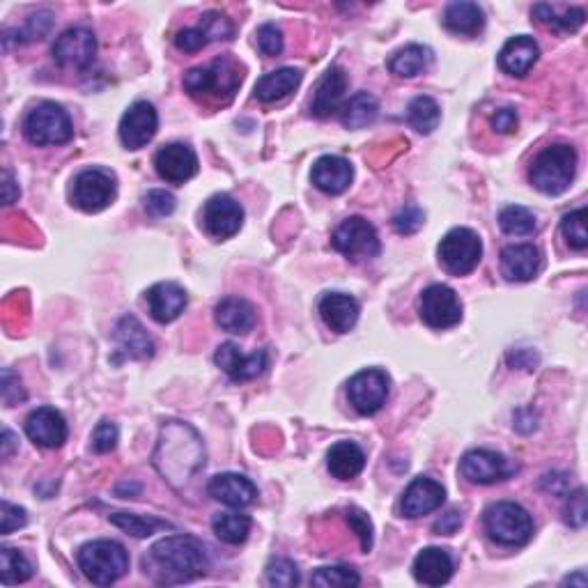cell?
<instances>
[{
	"label": "cell",
	"instance_id": "f907efd6",
	"mask_svg": "<svg viewBox=\"0 0 588 588\" xmlns=\"http://www.w3.org/2000/svg\"><path fill=\"white\" fill-rule=\"evenodd\" d=\"M347 524H350V529L357 533L361 549L368 554L370 549H373V533H375L370 517L359 508H350L347 510Z\"/></svg>",
	"mask_w": 588,
	"mask_h": 588
},
{
	"label": "cell",
	"instance_id": "7a4b0ae2",
	"mask_svg": "<svg viewBox=\"0 0 588 588\" xmlns=\"http://www.w3.org/2000/svg\"><path fill=\"white\" fill-rule=\"evenodd\" d=\"M154 464L168 481H187V478L205 464L203 441L198 432L187 423L170 421L164 425L159 437Z\"/></svg>",
	"mask_w": 588,
	"mask_h": 588
},
{
	"label": "cell",
	"instance_id": "ac0fdd59",
	"mask_svg": "<svg viewBox=\"0 0 588 588\" xmlns=\"http://www.w3.org/2000/svg\"><path fill=\"white\" fill-rule=\"evenodd\" d=\"M216 366L226 373L232 382H251V379L265 373L269 354L267 350H258L253 354H242L235 343H223L214 354Z\"/></svg>",
	"mask_w": 588,
	"mask_h": 588
},
{
	"label": "cell",
	"instance_id": "52a82bcc",
	"mask_svg": "<svg viewBox=\"0 0 588 588\" xmlns=\"http://www.w3.org/2000/svg\"><path fill=\"white\" fill-rule=\"evenodd\" d=\"M331 246L354 265L375 260L382 253V242H379L375 226L363 216H350L340 223L331 237Z\"/></svg>",
	"mask_w": 588,
	"mask_h": 588
},
{
	"label": "cell",
	"instance_id": "1f68e13d",
	"mask_svg": "<svg viewBox=\"0 0 588 588\" xmlns=\"http://www.w3.org/2000/svg\"><path fill=\"white\" fill-rule=\"evenodd\" d=\"M329 474L338 481H352L366 467V453L354 441H338L327 453Z\"/></svg>",
	"mask_w": 588,
	"mask_h": 588
},
{
	"label": "cell",
	"instance_id": "ffe728a7",
	"mask_svg": "<svg viewBox=\"0 0 588 588\" xmlns=\"http://www.w3.org/2000/svg\"><path fill=\"white\" fill-rule=\"evenodd\" d=\"M543 269V253L533 244H510L501 251V274L510 283H529Z\"/></svg>",
	"mask_w": 588,
	"mask_h": 588
},
{
	"label": "cell",
	"instance_id": "e0dca14e",
	"mask_svg": "<svg viewBox=\"0 0 588 588\" xmlns=\"http://www.w3.org/2000/svg\"><path fill=\"white\" fill-rule=\"evenodd\" d=\"M157 175L168 184H184L198 175V157L189 145L168 143L154 154Z\"/></svg>",
	"mask_w": 588,
	"mask_h": 588
},
{
	"label": "cell",
	"instance_id": "680465c9",
	"mask_svg": "<svg viewBox=\"0 0 588 588\" xmlns=\"http://www.w3.org/2000/svg\"><path fill=\"white\" fill-rule=\"evenodd\" d=\"M460 526H462L460 510H448L446 515L439 517L432 529H435V533H439V536H453V533H458Z\"/></svg>",
	"mask_w": 588,
	"mask_h": 588
},
{
	"label": "cell",
	"instance_id": "6f0895ef",
	"mask_svg": "<svg viewBox=\"0 0 588 588\" xmlns=\"http://www.w3.org/2000/svg\"><path fill=\"white\" fill-rule=\"evenodd\" d=\"M520 125V118H517L515 108H499L497 113L492 115V127L497 134H513Z\"/></svg>",
	"mask_w": 588,
	"mask_h": 588
},
{
	"label": "cell",
	"instance_id": "d6986e66",
	"mask_svg": "<svg viewBox=\"0 0 588 588\" xmlns=\"http://www.w3.org/2000/svg\"><path fill=\"white\" fill-rule=\"evenodd\" d=\"M444 501L446 490L441 487V483H437L435 478L419 476L409 483L405 494H402L400 510L407 520H416V517L435 513V510L444 506Z\"/></svg>",
	"mask_w": 588,
	"mask_h": 588
},
{
	"label": "cell",
	"instance_id": "f546056e",
	"mask_svg": "<svg viewBox=\"0 0 588 588\" xmlns=\"http://www.w3.org/2000/svg\"><path fill=\"white\" fill-rule=\"evenodd\" d=\"M115 340L127 359L145 361L154 357V340L134 315H125L115 327Z\"/></svg>",
	"mask_w": 588,
	"mask_h": 588
},
{
	"label": "cell",
	"instance_id": "3957f363",
	"mask_svg": "<svg viewBox=\"0 0 588 588\" xmlns=\"http://www.w3.org/2000/svg\"><path fill=\"white\" fill-rule=\"evenodd\" d=\"M577 173V152L572 145L556 143L533 159L529 180L545 196H561L570 189Z\"/></svg>",
	"mask_w": 588,
	"mask_h": 588
},
{
	"label": "cell",
	"instance_id": "4fadbf2b",
	"mask_svg": "<svg viewBox=\"0 0 588 588\" xmlns=\"http://www.w3.org/2000/svg\"><path fill=\"white\" fill-rule=\"evenodd\" d=\"M239 74L232 69L228 60H216L210 67H196L189 69L184 74V90L189 92L191 97L200 95H223L226 92L228 99L235 95L239 85Z\"/></svg>",
	"mask_w": 588,
	"mask_h": 588
},
{
	"label": "cell",
	"instance_id": "816d5d0a",
	"mask_svg": "<svg viewBox=\"0 0 588 588\" xmlns=\"http://www.w3.org/2000/svg\"><path fill=\"white\" fill-rule=\"evenodd\" d=\"M423 223L425 214L416 205L402 207V210L393 216V230H396L398 235H414V232H419L423 228Z\"/></svg>",
	"mask_w": 588,
	"mask_h": 588
},
{
	"label": "cell",
	"instance_id": "94428289",
	"mask_svg": "<svg viewBox=\"0 0 588 588\" xmlns=\"http://www.w3.org/2000/svg\"><path fill=\"white\" fill-rule=\"evenodd\" d=\"M21 196V189L17 180H14L12 170H3V205H12L14 200H19Z\"/></svg>",
	"mask_w": 588,
	"mask_h": 588
},
{
	"label": "cell",
	"instance_id": "91938a15",
	"mask_svg": "<svg viewBox=\"0 0 588 588\" xmlns=\"http://www.w3.org/2000/svg\"><path fill=\"white\" fill-rule=\"evenodd\" d=\"M508 363L515 368H524V370H536L538 357L531 350H515L508 354Z\"/></svg>",
	"mask_w": 588,
	"mask_h": 588
},
{
	"label": "cell",
	"instance_id": "ba28073f",
	"mask_svg": "<svg viewBox=\"0 0 588 588\" xmlns=\"http://www.w3.org/2000/svg\"><path fill=\"white\" fill-rule=\"evenodd\" d=\"M439 262L448 274L467 276L481 265L483 242L471 228H453L439 242Z\"/></svg>",
	"mask_w": 588,
	"mask_h": 588
},
{
	"label": "cell",
	"instance_id": "cb8c5ba5",
	"mask_svg": "<svg viewBox=\"0 0 588 588\" xmlns=\"http://www.w3.org/2000/svg\"><path fill=\"white\" fill-rule=\"evenodd\" d=\"M207 492L214 501L228 508H246L258 499V487L242 474H219L214 476Z\"/></svg>",
	"mask_w": 588,
	"mask_h": 588
},
{
	"label": "cell",
	"instance_id": "7dc6e473",
	"mask_svg": "<svg viewBox=\"0 0 588 588\" xmlns=\"http://www.w3.org/2000/svg\"><path fill=\"white\" fill-rule=\"evenodd\" d=\"M51 26H53V14L51 12L33 14V17L26 21V26H23L21 30H17L19 44L21 42H40V40H44V37L49 35Z\"/></svg>",
	"mask_w": 588,
	"mask_h": 588
},
{
	"label": "cell",
	"instance_id": "8992f818",
	"mask_svg": "<svg viewBox=\"0 0 588 588\" xmlns=\"http://www.w3.org/2000/svg\"><path fill=\"white\" fill-rule=\"evenodd\" d=\"M23 136L37 147L63 145L72 141L74 127L63 106L56 102H40L23 118Z\"/></svg>",
	"mask_w": 588,
	"mask_h": 588
},
{
	"label": "cell",
	"instance_id": "ee69618b",
	"mask_svg": "<svg viewBox=\"0 0 588 588\" xmlns=\"http://www.w3.org/2000/svg\"><path fill=\"white\" fill-rule=\"evenodd\" d=\"M267 582L272 586H281V588H294L299 586L301 575L299 568L294 566L288 559H274L269 561L267 566Z\"/></svg>",
	"mask_w": 588,
	"mask_h": 588
},
{
	"label": "cell",
	"instance_id": "d6a6232c",
	"mask_svg": "<svg viewBox=\"0 0 588 588\" xmlns=\"http://www.w3.org/2000/svg\"><path fill=\"white\" fill-rule=\"evenodd\" d=\"M444 26L455 35L474 37L483 33L485 12L481 10V5L469 3V0H458V3H451L446 7Z\"/></svg>",
	"mask_w": 588,
	"mask_h": 588
},
{
	"label": "cell",
	"instance_id": "d590c367",
	"mask_svg": "<svg viewBox=\"0 0 588 588\" xmlns=\"http://www.w3.org/2000/svg\"><path fill=\"white\" fill-rule=\"evenodd\" d=\"M379 115V104L370 92H357L340 106V122L345 129H366Z\"/></svg>",
	"mask_w": 588,
	"mask_h": 588
},
{
	"label": "cell",
	"instance_id": "8d00e7d4",
	"mask_svg": "<svg viewBox=\"0 0 588 588\" xmlns=\"http://www.w3.org/2000/svg\"><path fill=\"white\" fill-rule=\"evenodd\" d=\"M212 531L226 545H244L251 533V517L239 513H219L212 517Z\"/></svg>",
	"mask_w": 588,
	"mask_h": 588
},
{
	"label": "cell",
	"instance_id": "9c48e42d",
	"mask_svg": "<svg viewBox=\"0 0 588 588\" xmlns=\"http://www.w3.org/2000/svg\"><path fill=\"white\" fill-rule=\"evenodd\" d=\"M115 193H118V182L111 170L88 168L74 177L72 203L85 214H97L113 203Z\"/></svg>",
	"mask_w": 588,
	"mask_h": 588
},
{
	"label": "cell",
	"instance_id": "bcb514c9",
	"mask_svg": "<svg viewBox=\"0 0 588 588\" xmlns=\"http://www.w3.org/2000/svg\"><path fill=\"white\" fill-rule=\"evenodd\" d=\"M588 517V506H586V492L579 487L572 494H568L566 506H563V522L572 529H582Z\"/></svg>",
	"mask_w": 588,
	"mask_h": 588
},
{
	"label": "cell",
	"instance_id": "c3c4849f",
	"mask_svg": "<svg viewBox=\"0 0 588 588\" xmlns=\"http://www.w3.org/2000/svg\"><path fill=\"white\" fill-rule=\"evenodd\" d=\"M255 44H258L262 56H267V58L281 56L283 33L274 26V23H265V26H260L258 30H255Z\"/></svg>",
	"mask_w": 588,
	"mask_h": 588
},
{
	"label": "cell",
	"instance_id": "836d02e7",
	"mask_svg": "<svg viewBox=\"0 0 588 588\" xmlns=\"http://www.w3.org/2000/svg\"><path fill=\"white\" fill-rule=\"evenodd\" d=\"M533 17L552 30H559V33H577V30L584 26L586 12L582 7L538 3L533 7Z\"/></svg>",
	"mask_w": 588,
	"mask_h": 588
},
{
	"label": "cell",
	"instance_id": "11a10c76",
	"mask_svg": "<svg viewBox=\"0 0 588 588\" xmlns=\"http://www.w3.org/2000/svg\"><path fill=\"white\" fill-rule=\"evenodd\" d=\"M207 44H210V40H207L205 33L198 26L196 28H184L175 35V46L184 53H198L200 49H205Z\"/></svg>",
	"mask_w": 588,
	"mask_h": 588
},
{
	"label": "cell",
	"instance_id": "44dd1931",
	"mask_svg": "<svg viewBox=\"0 0 588 588\" xmlns=\"http://www.w3.org/2000/svg\"><path fill=\"white\" fill-rule=\"evenodd\" d=\"M26 435L40 448H60L67 441L65 416L53 407H40L26 419Z\"/></svg>",
	"mask_w": 588,
	"mask_h": 588
},
{
	"label": "cell",
	"instance_id": "f35d334b",
	"mask_svg": "<svg viewBox=\"0 0 588 588\" xmlns=\"http://www.w3.org/2000/svg\"><path fill=\"white\" fill-rule=\"evenodd\" d=\"M108 522H111L113 526H118L120 531H125L134 538H150L152 533H157V531L173 529V524L157 520V517H143V515H134V513H113V515H108Z\"/></svg>",
	"mask_w": 588,
	"mask_h": 588
},
{
	"label": "cell",
	"instance_id": "be15d7a7",
	"mask_svg": "<svg viewBox=\"0 0 588 588\" xmlns=\"http://www.w3.org/2000/svg\"><path fill=\"white\" fill-rule=\"evenodd\" d=\"M563 584H579V586H582V588H584V586H586V577H584V572H582V570H579L575 577H568V579H566V582H563Z\"/></svg>",
	"mask_w": 588,
	"mask_h": 588
},
{
	"label": "cell",
	"instance_id": "f6af8a7d",
	"mask_svg": "<svg viewBox=\"0 0 588 588\" xmlns=\"http://www.w3.org/2000/svg\"><path fill=\"white\" fill-rule=\"evenodd\" d=\"M198 28L203 30L205 37L210 42L216 40H230L232 33H235V28H232V23L228 17H223L221 12H207L200 17Z\"/></svg>",
	"mask_w": 588,
	"mask_h": 588
},
{
	"label": "cell",
	"instance_id": "5b68a950",
	"mask_svg": "<svg viewBox=\"0 0 588 588\" xmlns=\"http://www.w3.org/2000/svg\"><path fill=\"white\" fill-rule=\"evenodd\" d=\"M483 524L487 536L504 547H522L533 538V520L529 510L513 501H497L485 510Z\"/></svg>",
	"mask_w": 588,
	"mask_h": 588
},
{
	"label": "cell",
	"instance_id": "7c38bea8",
	"mask_svg": "<svg viewBox=\"0 0 588 588\" xmlns=\"http://www.w3.org/2000/svg\"><path fill=\"white\" fill-rule=\"evenodd\" d=\"M517 464L510 462L506 455L476 448L462 455L460 474L474 485H494L504 483L510 476H515Z\"/></svg>",
	"mask_w": 588,
	"mask_h": 588
},
{
	"label": "cell",
	"instance_id": "ab89813d",
	"mask_svg": "<svg viewBox=\"0 0 588 588\" xmlns=\"http://www.w3.org/2000/svg\"><path fill=\"white\" fill-rule=\"evenodd\" d=\"M33 577V566L19 549L0 547V582L5 586L23 584Z\"/></svg>",
	"mask_w": 588,
	"mask_h": 588
},
{
	"label": "cell",
	"instance_id": "6125c7cd",
	"mask_svg": "<svg viewBox=\"0 0 588 588\" xmlns=\"http://www.w3.org/2000/svg\"><path fill=\"white\" fill-rule=\"evenodd\" d=\"M14 441H17V439H14L12 432L5 428V430H3V458H5V460H10V455H12V451H14V446H17V444H14Z\"/></svg>",
	"mask_w": 588,
	"mask_h": 588
},
{
	"label": "cell",
	"instance_id": "9a60e30c",
	"mask_svg": "<svg viewBox=\"0 0 588 588\" xmlns=\"http://www.w3.org/2000/svg\"><path fill=\"white\" fill-rule=\"evenodd\" d=\"M159 115L150 102L131 104L120 120V141L127 150H141L157 136Z\"/></svg>",
	"mask_w": 588,
	"mask_h": 588
},
{
	"label": "cell",
	"instance_id": "7402d4cb",
	"mask_svg": "<svg viewBox=\"0 0 588 588\" xmlns=\"http://www.w3.org/2000/svg\"><path fill=\"white\" fill-rule=\"evenodd\" d=\"M311 180L327 196H340V193L350 189L354 180V168L350 161L338 157V154H324V157L313 164Z\"/></svg>",
	"mask_w": 588,
	"mask_h": 588
},
{
	"label": "cell",
	"instance_id": "30bf717a",
	"mask_svg": "<svg viewBox=\"0 0 588 588\" xmlns=\"http://www.w3.org/2000/svg\"><path fill=\"white\" fill-rule=\"evenodd\" d=\"M419 315L430 329H451L462 322V304L448 285H430L419 297Z\"/></svg>",
	"mask_w": 588,
	"mask_h": 588
},
{
	"label": "cell",
	"instance_id": "d4e9b609",
	"mask_svg": "<svg viewBox=\"0 0 588 588\" xmlns=\"http://www.w3.org/2000/svg\"><path fill=\"white\" fill-rule=\"evenodd\" d=\"M540 49L533 37L529 35H517L510 37L504 44V49L499 51V67L501 72L515 79H524L531 72L533 65L538 63Z\"/></svg>",
	"mask_w": 588,
	"mask_h": 588
},
{
	"label": "cell",
	"instance_id": "e575fe53",
	"mask_svg": "<svg viewBox=\"0 0 588 588\" xmlns=\"http://www.w3.org/2000/svg\"><path fill=\"white\" fill-rule=\"evenodd\" d=\"M435 53L423 44H407L405 49H400L389 58L391 74L400 76V79H414V76L423 74L425 69L432 65Z\"/></svg>",
	"mask_w": 588,
	"mask_h": 588
},
{
	"label": "cell",
	"instance_id": "5bb4252c",
	"mask_svg": "<svg viewBox=\"0 0 588 588\" xmlns=\"http://www.w3.org/2000/svg\"><path fill=\"white\" fill-rule=\"evenodd\" d=\"M51 53L60 67L85 69L92 65V60L97 56V37L90 28H69L58 37Z\"/></svg>",
	"mask_w": 588,
	"mask_h": 588
},
{
	"label": "cell",
	"instance_id": "60d3db41",
	"mask_svg": "<svg viewBox=\"0 0 588 588\" xmlns=\"http://www.w3.org/2000/svg\"><path fill=\"white\" fill-rule=\"evenodd\" d=\"M499 226L510 237H529L536 232L538 223L533 212L526 210L522 205H508L499 214Z\"/></svg>",
	"mask_w": 588,
	"mask_h": 588
},
{
	"label": "cell",
	"instance_id": "83f0119b",
	"mask_svg": "<svg viewBox=\"0 0 588 588\" xmlns=\"http://www.w3.org/2000/svg\"><path fill=\"white\" fill-rule=\"evenodd\" d=\"M453 559L446 549L441 547H428L423 552L416 554L414 559V579L423 586H444L451 582L453 577Z\"/></svg>",
	"mask_w": 588,
	"mask_h": 588
},
{
	"label": "cell",
	"instance_id": "7bdbcfd3",
	"mask_svg": "<svg viewBox=\"0 0 588 588\" xmlns=\"http://www.w3.org/2000/svg\"><path fill=\"white\" fill-rule=\"evenodd\" d=\"M586 216H588L586 207H579V210L563 216V221H561V235L566 237L568 246L575 251H586V246H588Z\"/></svg>",
	"mask_w": 588,
	"mask_h": 588
},
{
	"label": "cell",
	"instance_id": "6da1fadb",
	"mask_svg": "<svg viewBox=\"0 0 588 588\" xmlns=\"http://www.w3.org/2000/svg\"><path fill=\"white\" fill-rule=\"evenodd\" d=\"M145 566L159 584L191 582L207 570L205 547L191 536H168L150 547Z\"/></svg>",
	"mask_w": 588,
	"mask_h": 588
},
{
	"label": "cell",
	"instance_id": "277c9868",
	"mask_svg": "<svg viewBox=\"0 0 588 588\" xmlns=\"http://www.w3.org/2000/svg\"><path fill=\"white\" fill-rule=\"evenodd\" d=\"M79 568L97 586H111L118 582L120 577L127 575L129 570V554L115 540H92L85 543L79 554H76Z\"/></svg>",
	"mask_w": 588,
	"mask_h": 588
},
{
	"label": "cell",
	"instance_id": "2e32d148",
	"mask_svg": "<svg viewBox=\"0 0 588 588\" xmlns=\"http://www.w3.org/2000/svg\"><path fill=\"white\" fill-rule=\"evenodd\" d=\"M244 223V210L235 198L226 193H216L205 203L203 226L214 239L235 237Z\"/></svg>",
	"mask_w": 588,
	"mask_h": 588
},
{
	"label": "cell",
	"instance_id": "681fc988",
	"mask_svg": "<svg viewBox=\"0 0 588 588\" xmlns=\"http://www.w3.org/2000/svg\"><path fill=\"white\" fill-rule=\"evenodd\" d=\"M118 439H120L118 425L111 423V421H102L95 430H92L90 446H92V451H95V453L104 455V453L115 451V446H118Z\"/></svg>",
	"mask_w": 588,
	"mask_h": 588
},
{
	"label": "cell",
	"instance_id": "b9f144b4",
	"mask_svg": "<svg viewBox=\"0 0 588 588\" xmlns=\"http://www.w3.org/2000/svg\"><path fill=\"white\" fill-rule=\"evenodd\" d=\"M313 586L320 588H354L361 584L359 572L350 566H331L313 572Z\"/></svg>",
	"mask_w": 588,
	"mask_h": 588
},
{
	"label": "cell",
	"instance_id": "484cf974",
	"mask_svg": "<svg viewBox=\"0 0 588 588\" xmlns=\"http://www.w3.org/2000/svg\"><path fill=\"white\" fill-rule=\"evenodd\" d=\"M359 301L343 292H329L320 301V317L336 334H350L359 322Z\"/></svg>",
	"mask_w": 588,
	"mask_h": 588
},
{
	"label": "cell",
	"instance_id": "4dcf8cb0",
	"mask_svg": "<svg viewBox=\"0 0 588 588\" xmlns=\"http://www.w3.org/2000/svg\"><path fill=\"white\" fill-rule=\"evenodd\" d=\"M301 79H304V76H301L299 69L294 67L274 69V72L265 74L258 83H255L253 95L262 104H276L281 102V99L290 97L292 92L301 85Z\"/></svg>",
	"mask_w": 588,
	"mask_h": 588
},
{
	"label": "cell",
	"instance_id": "9f6ffc18",
	"mask_svg": "<svg viewBox=\"0 0 588 588\" xmlns=\"http://www.w3.org/2000/svg\"><path fill=\"white\" fill-rule=\"evenodd\" d=\"M23 400H26V391H23L19 375H14L10 368H5L3 370V402H5V407H14Z\"/></svg>",
	"mask_w": 588,
	"mask_h": 588
},
{
	"label": "cell",
	"instance_id": "74e56055",
	"mask_svg": "<svg viewBox=\"0 0 588 588\" xmlns=\"http://www.w3.org/2000/svg\"><path fill=\"white\" fill-rule=\"evenodd\" d=\"M407 120L412 129L419 131L423 136H430L432 131L439 127L441 122V108L432 97H416L407 108Z\"/></svg>",
	"mask_w": 588,
	"mask_h": 588
},
{
	"label": "cell",
	"instance_id": "4316f807",
	"mask_svg": "<svg viewBox=\"0 0 588 588\" xmlns=\"http://www.w3.org/2000/svg\"><path fill=\"white\" fill-rule=\"evenodd\" d=\"M345 90H347V74L338 65L329 67L315 85L311 113L320 120L329 118V115L336 113L340 104H343Z\"/></svg>",
	"mask_w": 588,
	"mask_h": 588
},
{
	"label": "cell",
	"instance_id": "f1b7e54d",
	"mask_svg": "<svg viewBox=\"0 0 588 588\" xmlns=\"http://www.w3.org/2000/svg\"><path fill=\"white\" fill-rule=\"evenodd\" d=\"M214 317L223 331L235 336L249 334L255 322H258V313H255L253 304L242 297H228L219 301L214 308Z\"/></svg>",
	"mask_w": 588,
	"mask_h": 588
},
{
	"label": "cell",
	"instance_id": "f5cc1de1",
	"mask_svg": "<svg viewBox=\"0 0 588 588\" xmlns=\"http://www.w3.org/2000/svg\"><path fill=\"white\" fill-rule=\"evenodd\" d=\"M143 203H145L147 214L157 216V219H161V216H170V214L175 212V207H177L173 193H168V191H164V189H154V191H150V193H147V196L143 198Z\"/></svg>",
	"mask_w": 588,
	"mask_h": 588
},
{
	"label": "cell",
	"instance_id": "603a6c76",
	"mask_svg": "<svg viewBox=\"0 0 588 588\" xmlns=\"http://www.w3.org/2000/svg\"><path fill=\"white\" fill-rule=\"evenodd\" d=\"M145 301L154 320H157L159 324H170L184 313L189 297L182 285L166 281V283L152 285L145 294Z\"/></svg>",
	"mask_w": 588,
	"mask_h": 588
},
{
	"label": "cell",
	"instance_id": "8fae6325",
	"mask_svg": "<svg viewBox=\"0 0 588 588\" xmlns=\"http://www.w3.org/2000/svg\"><path fill=\"white\" fill-rule=\"evenodd\" d=\"M389 375L379 368H368L347 382V398L361 416H373L389 398Z\"/></svg>",
	"mask_w": 588,
	"mask_h": 588
},
{
	"label": "cell",
	"instance_id": "db71d44e",
	"mask_svg": "<svg viewBox=\"0 0 588 588\" xmlns=\"http://www.w3.org/2000/svg\"><path fill=\"white\" fill-rule=\"evenodd\" d=\"M26 522V510L10 504V501H3V504H0V533H3V536H10L12 531L23 529Z\"/></svg>",
	"mask_w": 588,
	"mask_h": 588
}]
</instances>
